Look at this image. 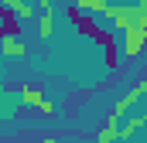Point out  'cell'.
I'll list each match as a JSON object with an SVG mask.
<instances>
[{
    "instance_id": "3957f363",
    "label": "cell",
    "mask_w": 147,
    "mask_h": 143,
    "mask_svg": "<svg viewBox=\"0 0 147 143\" xmlns=\"http://www.w3.org/2000/svg\"><path fill=\"white\" fill-rule=\"evenodd\" d=\"M21 96H24V102H28V106L41 109L45 116H51V112H55V102H48V99H45V92L34 89V85H24V89H21Z\"/></svg>"
},
{
    "instance_id": "6da1fadb",
    "label": "cell",
    "mask_w": 147,
    "mask_h": 143,
    "mask_svg": "<svg viewBox=\"0 0 147 143\" xmlns=\"http://www.w3.org/2000/svg\"><path fill=\"white\" fill-rule=\"evenodd\" d=\"M106 17H113V27L116 31H127V27H147V17H144V7L140 3H130V7H106L103 10Z\"/></svg>"
},
{
    "instance_id": "5b68a950",
    "label": "cell",
    "mask_w": 147,
    "mask_h": 143,
    "mask_svg": "<svg viewBox=\"0 0 147 143\" xmlns=\"http://www.w3.org/2000/svg\"><path fill=\"white\" fill-rule=\"evenodd\" d=\"M147 92V82H137V85H134V92H130V96H127V99H120V102H116V109H113V116H116V119H120V116H123V112H127V109L134 106V102H137V99H140V96H144Z\"/></svg>"
},
{
    "instance_id": "8992f818",
    "label": "cell",
    "mask_w": 147,
    "mask_h": 143,
    "mask_svg": "<svg viewBox=\"0 0 147 143\" xmlns=\"http://www.w3.org/2000/svg\"><path fill=\"white\" fill-rule=\"evenodd\" d=\"M28 51V44H21V37H0V55L3 58H21Z\"/></svg>"
},
{
    "instance_id": "8fae6325",
    "label": "cell",
    "mask_w": 147,
    "mask_h": 143,
    "mask_svg": "<svg viewBox=\"0 0 147 143\" xmlns=\"http://www.w3.org/2000/svg\"><path fill=\"white\" fill-rule=\"evenodd\" d=\"M45 143H58V140H55V136H48V140H45Z\"/></svg>"
},
{
    "instance_id": "52a82bcc",
    "label": "cell",
    "mask_w": 147,
    "mask_h": 143,
    "mask_svg": "<svg viewBox=\"0 0 147 143\" xmlns=\"http://www.w3.org/2000/svg\"><path fill=\"white\" fill-rule=\"evenodd\" d=\"M0 3H3V7H7L14 17H17V21L31 17V3H28V0H0Z\"/></svg>"
},
{
    "instance_id": "ba28073f",
    "label": "cell",
    "mask_w": 147,
    "mask_h": 143,
    "mask_svg": "<svg viewBox=\"0 0 147 143\" xmlns=\"http://www.w3.org/2000/svg\"><path fill=\"white\" fill-rule=\"evenodd\" d=\"M140 126H144V116H134V119H130V123H127L123 130H116V136H120V140H130V136H134V133H137Z\"/></svg>"
},
{
    "instance_id": "7a4b0ae2",
    "label": "cell",
    "mask_w": 147,
    "mask_h": 143,
    "mask_svg": "<svg viewBox=\"0 0 147 143\" xmlns=\"http://www.w3.org/2000/svg\"><path fill=\"white\" fill-rule=\"evenodd\" d=\"M120 34H123V55H127V58H137V55L144 51L147 27H127V31H120Z\"/></svg>"
},
{
    "instance_id": "277c9868",
    "label": "cell",
    "mask_w": 147,
    "mask_h": 143,
    "mask_svg": "<svg viewBox=\"0 0 147 143\" xmlns=\"http://www.w3.org/2000/svg\"><path fill=\"white\" fill-rule=\"evenodd\" d=\"M0 34L3 37H21V21H17L3 3H0Z\"/></svg>"
},
{
    "instance_id": "30bf717a",
    "label": "cell",
    "mask_w": 147,
    "mask_h": 143,
    "mask_svg": "<svg viewBox=\"0 0 147 143\" xmlns=\"http://www.w3.org/2000/svg\"><path fill=\"white\" fill-rule=\"evenodd\" d=\"M92 41H96V44H110V41H116V34H113V31H103V27H96Z\"/></svg>"
},
{
    "instance_id": "9c48e42d",
    "label": "cell",
    "mask_w": 147,
    "mask_h": 143,
    "mask_svg": "<svg viewBox=\"0 0 147 143\" xmlns=\"http://www.w3.org/2000/svg\"><path fill=\"white\" fill-rule=\"evenodd\" d=\"M103 51H106V68H116V65H120V51H116V41L103 44Z\"/></svg>"
}]
</instances>
